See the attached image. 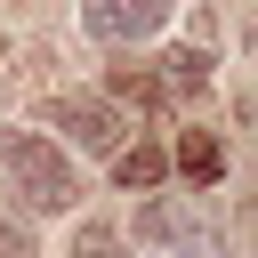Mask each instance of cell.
<instances>
[{
    "label": "cell",
    "mask_w": 258,
    "mask_h": 258,
    "mask_svg": "<svg viewBox=\"0 0 258 258\" xmlns=\"http://www.w3.org/2000/svg\"><path fill=\"white\" fill-rule=\"evenodd\" d=\"M0 169L16 177V194H24L32 210H73V202H81V177H73L64 153H56L48 137H32V129H0Z\"/></svg>",
    "instance_id": "6da1fadb"
},
{
    "label": "cell",
    "mask_w": 258,
    "mask_h": 258,
    "mask_svg": "<svg viewBox=\"0 0 258 258\" xmlns=\"http://www.w3.org/2000/svg\"><path fill=\"white\" fill-rule=\"evenodd\" d=\"M161 16H169V0H81V24H89L105 48H129V40H145Z\"/></svg>",
    "instance_id": "7a4b0ae2"
},
{
    "label": "cell",
    "mask_w": 258,
    "mask_h": 258,
    "mask_svg": "<svg viewBox=\"0 0 258 258\" xmlns=\"http://www.w3.org/2000/svg\"><path fill=\"white\" fill-rule=\"evenodd\" d=\"M56 121H64V137L89 145V153H113V145H121V113H113L105 97H56Z\"/></svg>",
    "instance_id": "3957f363"
},
{
    "label": "cell",
    "mask_w": 258,
    "mask_h": 258,
    "mask_svg": "<svg viewBox=\"0 0 258 258\" xmlns=\"http://www.w3.org/2000/svg\"><path fill=\"white\" fill-rule=\"evenodd\" d=\"M161 177H169V153H161V145H129V153H113V185H121V194H153Z\"/></svg>",
    "instance_id": "277c9868"
},
{
    "label": "cell",
    "mask_w": 258,
    "mask_h": 258,
    "mask_svg": "<svg viewBox=\"0 0 258 258\" xmlns=\"http://www.w3.org/2000/svg\"><path fill=\"white\" fill-rule=\"evenodd\" d=\"M177 169H185L194 185H218V177H226V145H218L210 129H185V137H177Z\"/></svg>",
    "instance_id": "5b68a950"
},
{
    "label": "cell",
    "mask_w": 258,
    "mask_h": 258,
    "mask_svg": "<svg viewBox=\"0 0 258 258\" xmlns=\"http://www.w3.org/2000/svg\"><path fill=\"white\" fill-rule=\"evenodd\" d=\"M129 234H137V242H185V234H194V210H185V202H145V210L129 218Z\"/></svg>",
    "instance_id": "8992f818"
},
{
    "label": "cell",
    "mask_w": 258,
    "mask_h": 258,
    "mask_svg": "<svg viewBox=\"0 0 258 258\" xmlns=\"http://www.w3.org/2000/svg\"><path fill=\"white\" fill-rule=\"evenodd\" d=\"M161 81H169V89H202V81H210V48H202V40H177V48L161 56Z\"/></svg>",
    "instance_id": "52a82bcc"
},
{
    "label": "cell",
    "mask_w": 258,
    "mask_h": 258,
    "mask_svg": "<svg viewBox=\"0 0 258 258\" xmlns=\"http://www.w3.org/2000/svg\"><path fill=\"white\" fill-rule=\"evenodd\" d=\"M113 97H129V105H145V113H161V97H169V89H161V81H153L145 64H113Z\"/></svg>",
    "instance_id": "ba28073f"
},
{
    "label": "cell",
    "mask_w": 258,
    "mask_h": 258,
    "mask_svg": "<svg viewBox=\"0 0 258 258\" xmlns=\"http://www.w3.org/2000/svg\"><path fill=\"white\" fill-rule=\"evenodd\" d=\"M0 258H40V250H32V226H24V218H0Z\"/></svg>",
    "instance_id": "9c48e42d"
},
{
    "label": "cell",
    "mask_w": 258,
    "mask_h": 258,
    "mask_svg": "<svg viewBox=\"0 0 258 258\" xmlns=\"http://www.w3.org/2000/svg\"><path fill=\"white\" fill-rule=\"evenodd\" d=\"M73 258H113V226H81V242H73Z\"/></svg>",
    "instance_id": "30bf717a"
}]
</instances>
